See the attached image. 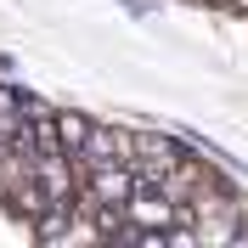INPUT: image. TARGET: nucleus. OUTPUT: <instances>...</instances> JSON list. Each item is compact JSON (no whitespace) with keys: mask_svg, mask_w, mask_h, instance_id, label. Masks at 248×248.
Returning <instances> with one entry per match:
<instances>
[{"mask_svg":"<svg viewBox=\"0 0 248 248\" xmlns=\"http://www.w3.org/2000/svg\"><path fill=\"white\" fill-rule=\"evenodd\" d=\"M91 113H74V108H62V113H51V130H57V147H62V153H68V158H74L79 153V147H85V136H91Z\"/></svg>","mask_w":248,"mask_h":248,"instance_id":"1","label":"nucleus"}]
</instances>
